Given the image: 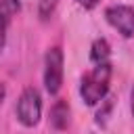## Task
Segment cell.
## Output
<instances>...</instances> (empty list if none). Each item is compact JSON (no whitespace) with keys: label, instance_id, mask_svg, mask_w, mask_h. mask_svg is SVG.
Returning <instances> with one entry per match:
<instances>
[{"label":"cell","instance_id":"obj_1","mask_svg":"<svg viewBox=\"0 0 134 134\" xmlns=\"http://www.w3.org/2000/svg\"><path fill=\"white\" fill-rule=\"evenodd\" d=\"M109 82H111V65L109 63H100V65L92 67V71H88L82 77V86H80V94H82L84 103L90 107L98 105L109 92Z\"/></svg>","mask_w":134,"mask_h":134},{"label":"cell","instance_id":"obj_2","mask_svg":"<svg viewBox=\"0 0 134 134\" xmlns=\"http://www.w3.org/2000/svg\"><path fill=\"white\" fill-rule=\"evenodd\" d=\"M17 117L25 128H34L42 117V98L36 88H25L17 100Z\"/></svg>","mask_w":134,"mask_h":134},{"label":"cell","instance_id":"obj_3","mask_svg":"<svg viewBox=\"0 0 134 134\" xmlns=\"http://www.w3.org/2000/svg\"><path fill=\"white\" fill-rule=\"evenodd\" d=\"M44 86L48 94H57L63 86V50L61 46H52L44 59Z\"/></svg>","mask_w":134,"mask_h":134},{"label":"cell","instance_id":"obj_4","mask_svg":"<svg viewBox=\"0 0 134 134\" xmlns=\"http://www.w3.org/2000/svg\"><path fill=\"white\" fill-rule=\"evenodd\" d=\"M105 17L109 25H113L124 38L134 36V8L126 4H113L105 10Z\"/></svg>","mask_w":134,"mask_h":134},{"label":"cell","instance_id":"obj_5","mask_svg":"<svg viewBox=\"0 0 134 134\" xmlns=\"http://www.w3.org/2000/svg\"><path fill=\"white\" fill-rule=\"evenodd\" d=\"M67 124H69V105L67 100L59 98L50 109V126L54 130H65Z\"/></svg>","mask_w":134,"mask_h":134},{"label":"cell","instance_id":"obj_6","mask_svg":"<svg viewBox=\"0 0 134 134\" xmlns=\"http://www.w3.org/2000/svg\"><path fill=\"white\" fill-rule=\"evenodd\" d=\"M109 54H111V48H109V42L105 38H98L92 42V48H90V59L92 63L100 65V63H109Z\"/></svg>","mask_w":134,"mask_h":134},{"label":"cell","instance_id":"obj_7","mask_svg":"<svg viewBox=\"0 0 134 134\" xmlns=\"http://www.w3.org/2000/svg\"><path fill=\"white\" fill-rule=\"evenodd\" d=\"M21 10L19 0H0V27L6 29L8 23L13 21V17Z\"/></svg>","mask_w":134,"mask_h":134},{"label":"cell","instance_id":"obj_8","mask_svg":"<svg viewBox=\"0 0 134 134\" xmlns=\"http://www.w3.org/2000/svg\"><path fill=\"white\" fill-rule=\"evenodd\" d=\"M57 2H59V0H40V4H38V15H40L42 21L50 19V15H52L54 8H57Z\"/></svg>","mask_w":134,"mask_h":134},{"label":"cell","instance_id":"obj_9","mask_svg":"<svg viewBox=\"0 0 134 134\" xmlns=\"http://www.w3.org/2000/svg\"><path fill=\"white\" fill-rule=\"evenodd\" d=\"M100 0H77V4H82L84 8H94Z\"/></svg>","mask_w":134,"mask_h":134},{"label":"cell","instance_id":"obj_10","mask_svg":"<svg viewBox=\"0 0 134 134\" xmlns=\"http://www.w3.org/2000/svg\"><path fill=\"white\" fill-rule=\"evenodd\" d=\"M4 42H6V36H4V29L0 27V50L4 48Z\"/></svg>","mask_w":134,"mask_h":134},{"label":"cell","instance_id":"obj_11","mask_svg":"<svg viewBox=\"0 0 134 134\" xmlns=\"http://www.w3.org/2000/svg\"><path fill=\"white\" fill-rule=\"evenodd\" d=\"M4 96H6V88H4V84H0V105H2Z\"/></svg>","mask_w":134,"mask_h":134},{"label":"cell","instance_id":"obj_12","mask_svg":"<svg viewBox=\"0 0 134 134\" xmlns=\"http://www.w3.org/2000/svg\"><path fill=\"white\" fill-rule=\"evenodd\" d=\"M130 107H132V115H134V86H132V94H130Z\"/></svg>","mask_w":134,"mask_h":134}]
</instances>
